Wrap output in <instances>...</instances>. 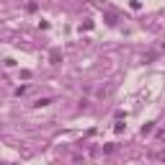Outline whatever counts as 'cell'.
<instances>
[{"mask_svg":"<svg viewBox=\"0 0 165 165\" xmlns=\"http://www.w3.org/2000/svg\"><path fill=\"white\" fill-rule=\"evenodd\" d=\"M49 103H52V98H39L36 106H49Z\"/></svg>","mask_w":165,"mask_h":165,"instance_id":"6da1fadb","label":"cell"}]
</instances>
